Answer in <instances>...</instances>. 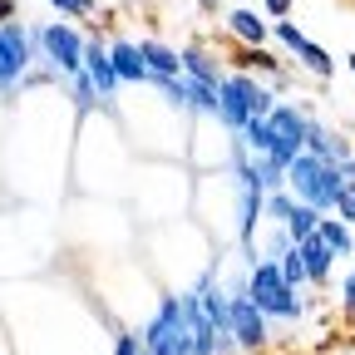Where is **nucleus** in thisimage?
Masks as SVG:
<instances>
[{"label": "nucleus", "mask_w": 355, "mask_h": 355, "mask_svg": "<svg viewBox=\"0 0 355 355\" xmlns=\"http://www.w3.org/2000/svg\"><path fill=\"white\" fill-rule=\"evenodd\" d=\"M84 35H79V25L74 20H50V25H35V50H40V60L50 64V74H64V79H74V74H84Z\"/></svg>", "instance_id": "5"}, {"label": "nucleus", "mask_w": 355, "mask_h": 355, "mask_svg": "<svg viewBox=\"0 0 355 355\" xmlns=\"http://www.w3.org/2000/svg\"><path fill=\"white\" fill-rule=\"evenodd\" d=\"M296 252H301V261H306V277H311V286H326V282H331V272H336V252H331L321 237H306V242H296Z\"/></svg>", "instance_id": "15"}, {"label": "nucleus", "mask_w": 355, "mask_h": 355, "mask_svg": "<svg viewBox=\"0 0 355 355\" xmlns=\"http://www.w3.org/2000/svg\"><path fill=\"white\" fill-rule=\"evenodd\" d=\"M198 10H207V15H212V10H217V0H198Z\"/></svg>", "instance_id": "28"}, {"label": "nucleus", "mask_w": 355, "mask_h": 355, "mask_svg": "<svg viewBox=\"0 0 355 355\" xmlns=\"http://www.w3.org/2000/svg\"><path fill=\"white\" fill-rule=\"evenodd\" d=\"M139 50L153 79H183V50H173L163 40H139Z\"/></svg>", "instance_id": "14"}, {"label": "nucleus", "mask_w": 355, "mask_h": 355, "mask_svg": "<svg viewBox=\"0 0 355 355\" xmlns=\"http://www.w3.org/2000/svg\"><path fill=\"white\" fill-rule=\"evenodd\" d=\"M316 237L336 252V257H355V232L345 227L340 217H321V227H316Z\"/></svg>", "instance_id": "17"}, {"label": "nucleus", "mask_w": 355, "mask_h": 355, "mask_svg": "<svg viewBox=\"0 0 355 355\" xmlns=\"http://www.w3.org/2000/svg\"><path fill=\"white\" fill-rule=\"evenodd\" d=\"M277 266H282V277H286V286H296V291H301V286L311 282V277H306V261H301V252H296V247H286V252L277 257Z\"/></svg>", "instance_id": "19"}, {"label": "nucleus", "mask_w": 355, "mask_h": 355, "mask_svg": "<svg viewBox=\"0 0 355 355\" xmlns=\"http://www.w3.org/2000/svg\"><path fill=\"white\" fill-rule=\"evenodd\" d=\"M84 74L94 79V89H99L104 104L119 94V74H114V60H109V44H104V40H89V44H84Z\"/></svg>", "instance_id": "10"}, {"label": "nucleus", "mask_w": 355, "mask_h": 355, "mask_svg": "<svg viewBox=\"0 0 355 355\" xmlns=\"http://www.w3.org/2000/svg\"><path fill=\"white\" fill-rule=\"evenodd\" d=\"M306 153H311V158H326V163H345V158H355L350 144H345V133L326 128L321 119H311V128H306Z\"/></svg>", "instance_id": "12"}, {"label": "nucleus", "mask_w": 355, "mask_h": 355, "mask_svg": "<svg viewBox=\"0 0 355 355\" xmlns=\"http://www.w3.org/2000/svg\"><path fill=\"white\" fill-rule=\"evenodd\" d=\"M35 60H40V50H35V25L6 20V25H0V94L25 89Z\"/></svg>", "instance_id": "6"}, {"label": "nucleus", "mask_w": 355, "mask_h": 355, "mask_svg": "<svg viewBox=\"0 0 355 355\" xmlns=\"http://www.w3.org/2000/svg\"><path fill=\"white\" fill-rule=\"evenodd\" d=\"M321 217H326V212H316V207L296 202V207H291V217H286V237H291V242H306V237H316Z\"/></svg>", "instance_id": "18"}, {"label": "nucleus", "mask_w": 355, "mask_h": 355, "mask_svg": "<svg viewBox=\"0 0 355 355\" xmlns=\"http://www.w3.org/2000/svg\"><path fill=\"white\" fill-rule=\"evenodd\" d=\"M336 217L345 222V227H355V183L340 188V198H336Z\"/></svg>", "instance_id": "23"}, {"label": "nucleus", "mask_w": 355, "mask_h": 355, "mask_svg": "<svg viewBox=\"0 0 355 355\" xmlns=\"http://www.w3.org/2000/svg\"><path fill=\"white\" fill-rule=\"evenodd\" d=\"M222 25H227V35H232L237 44H247V50H266V35H272V25L257 20V10H232Z\"/></svg>", "instance_id": "16"}, {"label": "nucleus", "mask_w": 355, "mask_h": 355, "mask_svg": "<svg viewBox=\"0 0 355 355\" xmlns=\"http://www.w3.org/2000/svg\"><path fill=\"white\" fill-rule=\"evenodd\" d=\"M345 64H350V74H355V55H350V60H345Z\"/></svg>", "instance_id": "29"}, {"label": "nucleus", "mask_w": 355, "mask_h": 355, "mask_svg": "<svg viewBox=\"0 0 355 355\" xmlns=\"http://www.w3.org/2000/svg\"><path fill=\"white\" fill-rule=\"evenodd\" d=\"M272 35H277L286 50L296 55V64H301V69H311L316 79H331V74H336V60L321 50L316 40H306V30H301V25H291V20H272Z\"/></svg>", "instance_id": "9"}, {"label": "nucleus", "mask_w": 355, "mask_h": 355, "mask_svg": "<svg viewBox=\"0 0 355 355\" xmlns=\"http://www.w3.org/2000/svg\"><path fill=\"white\" fill-rule=\"evenodd\" d=\"M15 10H20V0H0V25L15 20Z\"/></svg>", "instance_id": "27"}, {"label": "nucleus", "mask_w": 355, "mask_h": 355, "mask_svg": "<svg viewBox=\"0 0 355 355\" xmlns=\"http://www.w3.org/2000/svg\"><path fill=\"white\" fill-rule=\"evenodd\" d=\"M242 291L252 296V306L261 311L266 321H301L306 316V301L296 296V286H286V277H282L277 261H247Z\"/></svg>", "instance_id": "2"}, {"label": "nucleus", "mask_w": 355, "mask_h": 355, "mask_svg": "<svg viewBox=\"0 0 355 355\" xmlns=\"http://www.w3.org/2000/svg\"><path fill=\"white\" fill-rule=\"evenodd\" d=\"M261 6H266V15H272V20H286L296 0H261Z\"/></svg>", "instance_id": "25"}, {"label": "nucleus", "mask_w": 355, "mask_h": 355, "mask_svg": "<svg viewBox=\"0 0 355 355\" xmlns=\"http://www.w3.org/2000/svg\"><path fill=\"white\" fill-rule=\"evenodd\" d=\"M139 355H148V350H139Z\"/></svg>", "instance_id": "30"}, {"label": "nucleus", "mask_w": 355, "mask_h": 355, "mask_svg": "<svg viewBox=\"0 0 355 355\" xmlns=\"http://www.w3.org/2000/svg\"><path fill=\"white\" fill-rule=\"evenodd\" d=\"M69 84H74V104H79V109H94V104H104V99H99V89H94V79H89V74H74Z\"/></svg>", "instance_id": "22"}, {"label": "nucleus", "mask_w": 355, "mask_h": 355, "mask_svg": "<svg viewBox=\"0 0 355 355\" xmlns=\"http://www.w3.org/2000/svg\"><path fill=\"white\" fill-rule=\"evenodd\" d=\"M272 109H277V94L242 69H227V79L217 84V123L227 133H242L252 119H272Z\"/></svg>", "instance_id": "1"}, {"label": "nucleus", "mask_w": 355, "mask_h": 355, "mask_svg": "<svg viewBox=\"0 0 355 355\" xmlns=\"http://www.w3.org/2000/svg\"><path fill=\"white\" fill-rule=\"evenodd\" d=\"M340 301H345V311H350V316H355V272L345 277V286H340Z\"/></svg>", "instance_id": "26"}, {"label": "nucleus", "mask_w": 355, "mask_h": 355, "mask_svg": "<svg viewBox=\"0 0 355 355\" xmlns=\"http://www.w3.org/2000/svg\"><path fill=\"white\" fill-rule=\"evenodd\" d=\"M109 60H114L119 84H153V74H148V64H144V50H139V40H114V44H109Z\"/></svg>", "instance_id": "11"}, {"label": "nucleus", "mask_w": 355, "mask_h": 355, "mask_svg": "<svg viewBox=\"0 0 355 355\" xmlns=\"http://www.w3.org/2000/svg\"><path fill=\"white\" fill-rule=\"evenodd\" d=\"M183 79L217 89L222 79H227V69H222V60H217L212 50H202V44H183Z\"/></svg>", "instance_id": "13"}, {"label": "nucleus", "mask_w": 355, "mask_h": 355, "mask_svg": "<svg viewBox=\"0 0 355 355\" xmlns=\"http://www.w3.org/2000/svg\"><path fill=\"white\" fill-rule=\"evenodd\" d=\"M227 336H232V345H237L242 355H257V350L272 345V321L252 306V296H247L242 286L227 291Z\"/></svg>", "instance_id": "7"}, {"label": "nucleus", "mask_w": 355, "mask_h": 355, "mask_svg": "<svg viewBox=\"0 0 355 355\" xmlns=\"http://www.w3.org/2000/svg\"><path fill=\"white\" fill-rule=\"evenodd\" d=\"M144 345H139V336H133V331H119L114 336V355H139Z\"/></svg>", "instance_id": "24"}, {"label": "nucleus", "mask_w": 355, "mask_h": 355, "mask_svg": "<svg viewBox=\"0 0 355 355\" xmlns=\"http://www.w3.org/2000/svg\"><path fill=\"white\" fill-rule=\"evenodd\" d=\"M50 10H60V20H89L99 10V0H44Z\"/></svg>", "instance_id": "21"}, {"label": "nucleus", "mask_w": 355, "mask_h": 355, "mask_svg": "<svg viewBox=\"0 0 355 355\" xmlns=\"http://www.w3.org/2000/svg\"><path fill=\"white\" fill-rule=\"evenodd\" d=\"M144 350L148 355H198L193 350V306L188 296H163L158 311L144 321Z\"/></svg>", "instance_id": "3"}, {"label": "nucleus", "mask_w": 355, "mask_h": 355, "mask_svg": "<svg viewBox=\"0 0 355 355\" xmlns=\"http://www.w3.org/2000/svg\"><path fill=\"white\" fill-rule=\"evenodd\" d=\"M277 128V168H291L301 153H306V128H311V114L306 109H296V104H277L272 109V119H266Z\"/></svg>", "instance_id": "8"}, {"label": "nucleus", "mask_w": 355, "mask_h": 355, "mask_svg": "<svg viewBox=\"0 0 355 355\" xmlns=\"http://www.w3.org/2000/svg\"><path fill=\"white\" fill-rule=\"evenodd\" d=\"M345 188V178H340V163H326V158H311L301 153L291 168H286V193L306 207H316V212H336V198Z\"/></svg>", "instance_id": "4"}, {"label": "nucleus", "mask_w": 355, "mask_h": 355, "mask_svg": "<svg viewBox=\"0 0 355 355\" xmlns=\"http://www.w3.org/2000/svg\"><path fill=\"white\" fill-rule=\"evenodd\" d=\"M188 109H193V114H212V119H217V89H212V84H193V79H188Z\"/></svg>", "instance_id": "20"}]
</instances>
